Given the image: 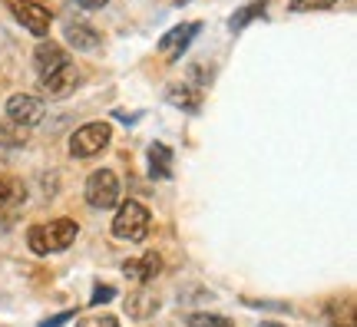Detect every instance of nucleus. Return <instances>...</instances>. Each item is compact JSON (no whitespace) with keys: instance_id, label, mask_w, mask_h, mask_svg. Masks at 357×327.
<instances>
[{"instance_id":"nucleus-1","label":"nucleus","mask_w":357,"mask_h":327,"mask_svg":"<svg viewBox=\"0 0 357 327\" xmlns=\"http://www.w3.org/2000/svg\"><path fill=\"white\" fill-rule=\"evenodd\" d=\"M79 235V225L73 218H53L50 225H33L26 231V245L33 254H56L66 252Z\"/></svg>"},{"instance_id":"nucleus-2","label":"nucleus","mask_w":357,"mask_h":327,"mask_svg":"<svg viewBox=\"0 0 357 327\" xmlns=\"http://www.w3.org/2000/svg\"><path fill=\"white\" fill-rule=\"evenodd\" d=\"M113 235L123 241H142L149 235V208L142 201L129 199L116 208V218H113Z\"/></svg>"},{"instance_id":"nucleus-3","label":"nucleus","mask_w":357,"mask_h":327,"mask_svg":"<svg viewBox=\"0 0 357 327\" xmlns=\"http://www.w3.org/2000/svg\"><path fill=\"white\" fill-rule=\"evenodd\" d=\"M83 199L96 212H106V208L119 205V178H116L113 169H96L83 185Z\"/></svg>"},{"instance_id":"nucleus-4","label":"nucleus","mask_w":357,"mask_h":327,"mask_svg":"<svg viewBox=\"0 0 357 327\" xmlns=\"http://www.w3.org/2000/svg\"><path fill=\"white\" fill-rule=\"evenodd\" d=\"M109 139H113L109 123H86V126H79L70 136V155L73 159H93V155H100L109 146Z\"/></svg>"},{"instance_id":"nucleus-5","label":"nucleus","mask_w":357,"mask_h":327,"mask_svg":"<svg viewBox=\"0 0 357 327\" xmlns=\"http://www.w3.org/2000/svg\"><path fill=\"white\" fill-rule=\"evenodd\" d=\"M43 83H40V89H43V96L47 100H66V96H73L79 89V83H83V70H79L77 63H70L66 60L63 66H56L53 73L40 76Z\"/></svg>"},{"instance_id":"nucleus-6","label":"nucleus","mask_w":357,"mask_h":327,"mask_svg":"<svg viewBox=\"0 0 357 327\" xmlns=\"http://www.w3.org/2000/svg\"><path fill=\"white\" fill-rule=\"evenodd\" d=\"M7 7H10L13 20L24 26V30H30L33 37H47L50 33V10L43 7V3H37V0H7Z\"/></svg>"},{"instance_id":"nucleus-7","label":"nucleus","mask_w":357,"mask_h":327,"mask_svg":"<svg viewBox=\"0 0 357 327\" xmlns=\"http://www.w3.org/2000/svg\"><path fill=\"white\" fill-rule=\"evenodd\" d=\"M3 109H7V119H10V123L26 126V129L37 126L40 119H43V113H47V109H43V100H40V96H30V93H17V96H10Z\"/></svg>"},{"instance_id":"nucleus-8","label":"nucleus","mask_w":357,"mask_h":327,"mask_svg":"<svg viewBox=\"0 0 357 327\" xmlns=\"http://www.w3.org/2000/svg\"><path fill=\"white\" fill-rule=\"evenodd\" d=\"M199 30H202V24H199V20H192V24L172 26L166 37L159 40V53L166 56V63H178V60H182V53L189 50V43L195 40Z\"/></svg>"},{"instance_id":"nucleus-9","label":"nucleus","mask_w":357,"mask_h":327,"mask_svg":"<svg viewBox=\"0 0 357 327\" xmlns=\"http://www.w3.org/2000/svg\"><path fill=\"white\" fill-rule=\"evenodd\" d=\"M63 40L77 53H93V50H100V47H102V33L96 30V26L83 24V20H66Z\"/></svg>"},{"instance_id":"nucleus-10","label":"nucleus","mask_w":357,"mask_h":327,"mask_svg":"<svg viewBox=\"0 0 357 327\" xmlns=\"http://www.w3.org/2000/svg\"><path fill=\"white\" fill-rule=\"evenodd\" d=\"M123 275L132 284H149V281L162 275V258L155 252H146L142 258H129V261H123Z\"/></svg>"},{"instance_id":"nucleus-11","label":"nucleus","mask_w":357,"mask_h":327,"mask_svg":"<svg viewBox=\"0 0 357 327\" xmlns=\"http://www.w3.org/2000/svg\"><path fill=\"white\" fill-rule=\"evenodd\" d=\"M63 63H66L63 47H60L56 40H40L37 50H33V66H37V73L47 76V73H53L56 66H63Z\"/></svg>"},{"instance_id":"nucleus-12","label":"nucleus","mask_w":357,"mask_h":327,"mask_svg":"<svg viewBox=\"0 0 357 327\" xmlns=\"http://www.w3.org/2000/svg\"><path fill=\"white\" fill-rule=\"evenodd\" d=\"M123 311H126L132 321H146V317H153L159 311V298H155L153 291H129V298L123 301Z\"/></svg>"},{"instance_id":"nucleus-13","label":"nucleus","mask_w":357,"mask_h":327,"mask_svg":"<svg viewBox=\"0 0 357 327\" xmlns=\"http://www.w3.org/2000/svg\"><path fill=\"white\" fill-rule=\"evenodd\" d=\"M166 102L176 106V109H182V113H195V109L202 106V93L195 86H189V83H172V86L166 89Z\"/></svg>"},{"instance_id":"nucleus-14","label":"nucleus","mask_w":357,"mask_h":327,"mask_svg":"<svg viewBox=\"0 0 357 327\" xmlns=\"http://www.w3.org/2000/svg\"><path fill=\"white\" fill-rule=\"evenodd\" d=\"M26 189L20 178L13 176H0V212H13L17 205H24Z\"/></svg>"},{"instance_id":"nucleus-15","label":"nucleus","mask_w":357,"mask_h":327,"mask_svg":"<svg viewBox=\"0 0 357 327\" xmlns=\"http://www.w3.org/2000/svg\"><path fill=\"white\" fill-rule=\"evenodd\" d=\"M149 172H153V178L172 176V152H169V146H162V142L149 146Z\"/></svg>"},{"instance_id":"nucleus-16","label":"nucleus","mask_w":357,"mask_h":327,"mask_svg":"<svg viewBox=\"0 0 357 327\" xmlns=\"http://www.w3.org/2000/svg\"><path fill=\"white\" fill-rule=\"evenodd\" d=\"M0 146L7 149H24L26 146V126H17V123H0Z\"/></svg>"},{"instance_id":"nucleus-17","label":"nucleus","mask_w":357,"mask_h":327,"mask_svg":"<svg viewBox=\"0 0 357 327\" xmlns=\"http://www.w3.org/2000/svg\"><path fill=\"white\" fill-rule=\"evenodd\" d=\"M255 17H265V3H248V7H242V10L229 20V30H231V33H238V30H245V26L252 24Z\"/></svg>"},{"instance_id":"nucleus-18","label":"nucleus","mask_w":357,"mask_h":327,"mask_svg":"<svg viewBox=\"0 0 357 327\" xmlns=\"http://www.w3.org/2000/svg\"><path fill=\"white\" fill-rule=\"evenodd\" d=\"M189 327H235V324H231L229 317H222V314H208V311H199V314L189 317Z\"/></svg>"},{"instance_id":"nucleus-19","label":"nucleus","mask_w":357,"mask_h":327,"mask_svg":"<svg viewBox=\"0 0 357 327\" xmlns=\"http://www.w3.org/2000/svg\"><path fill=\"white\" fill-rule=\"evenodd\" d=\"M334 3H341V0H291V13H311V10H331Z\"/></svg>"},{"instance_id":"nucleus-20","label":"nucleus","mask_w":357,"mask_h":327,"mask_svg":"<svg viewBox=\"0 0 357 327\" xmlns=\"http://www.w3.org/2000/svg\"><path fill=\"white\" fill-rule=\"evenodd\" d=\"M77 327H119V321L113 314H96V317H83Z\"/></svg>"},{"instance_id":"nucleus-21","label":"nucleus","mask_w":357,"mask_h":327,"mask_svg":"<svg viewBox=\"0 0 357 327\" xmlns=\"http://www.w3.org/2000/svg\"><path fill=\"white\" fill-rule=\"evenodd\" d=\"M116 298V288L113 284H100V288L93 291V298H89V304H93V307H96V304H109Z\"/></svg>"},{"instance_id":"nucleus-22","label":"nucleus","mask_w":357,"mask_h":327,"mask_svg":"<svg viewBox=\"0 0 357 327\" xmlns=\"http://www.w3.org/2000/svg\"><path fill=\"white\" fill-rule=\"evenodd\" d=\"M77 317V311H63V314H56V317H50V321H43L40 327H63L66 321H73Z\"/></svg>"},{"instance_id":"nucleus-23","label":"nucleus","mask_w":357,"mask_h":327,"mask_svg":"<svg viewBox=\"0 0 357 327\" xmlns=\"http://www.w3.org/2000/svg\"><path fill=\"white\" fill-rule=\"evenodd\" d=\"M77 3L83 7V10H102V7H106L109 0H77Z\"/></svg>"},{"instance_id":"nucleus-24","label":"nucleus","mask_w":357,"mask_h":327,"mask_svg":"<svg viewBox=\"0 0 357 327\" xmlns=\"http://www.w3.org/2000/svg\"><path fill=\"white\" fill-rule=\"evenodd\" d=\"M258 327H284V324H271V321H265V324H258Z\"/></svg>"},{"instance_id":"nucleus-25","label":"nucleus","mask_w":357,"mask_h":327,"mask_svg":"<svg viewBox=\"0 0 357 327\" xmlns=\"http://www.w3.org/2000/svg\"><path fill=\"white\" fill-rule=\"evenodd\" d=\"M176 3H178V7H185V3H192V0H176Z\"/></svg>"}]
</instances>
